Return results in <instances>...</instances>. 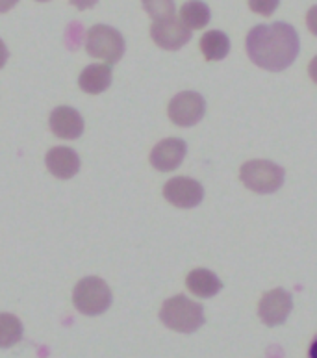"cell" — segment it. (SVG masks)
<instances>
[{
	"label": "cell",
	"mask_w": 317,
	"mask_h": 358,
	"mask_svg": "<svg viewBox=\"0 0 317 358\" xmlns=\"http://www.w3.org/2000/svg\"><path fill=\"white\" fill-rule=\"evenodd\" d=\"M188 145L178 138H167L152 149L151 164L158 171H175L186 158Z\"/></svg>",
	"instance_id": "10"
},
{
	"label": "cell",
	"mask_w": 317,
	"mask_h": 358,
	"mask_svg": "<svg viewBox=\"0 0 317 358\" xmlns=\"http://www.w3.org/2000/svg\"><path fill=\"white\" fill-rule=\"evenodd\" d=\"M308 73H310V78H312V80L317 84V56L312 59V64H310V69H308Z\"/></svg>",
	"instance_id": "24"
},
{
	"label": "cell",
	"mask_w": 317,
	"mask_h": 358,
	"mask_svg": "<svg viewBox=\"0 0 317 358\" xmlns=\"http://www.w3.org/2000/svg\"><path fill=\"white\" fill-rule=\"evenodd\" d=\"M71 4L78 8V10H89V8L97 4V0H71Z\"/></svg>",
	"instance_id": "21"
},
{
	"label": "cell",
	"mask_w": 317,
	"mask_h": 358,
	"mask_svg": "<svg viewBox=\"0 0 317 358\" xmlns=\"http://www.w3.org/2000/svg\"><path fill=\"white\" fill-rule=\"evenodd\" d=\"M308 357H310V358H317V338L312 342V345H310V351H308Z\"/></svg>",
	"instance_id": "25"
},
{
	"label": "cell",
	"mask_w": 317,
	"mask_h": 358,
	"mask_svg": "<svg viewBox=\"0 0 317 358\" xmlns=\"http://www.w3.org/2000/svg\"><path fill=\"white\" fill-rule=\"evenodd\" d=\"M299 36L295 28L286 22L260 24L247 36V54L253 64L265 71L288 69L299 54Z\"/></svg>",
	"instance_id": "1"
},
{
	"label": "cell",
	"mask_w": 317,
	"mask_h": 358,
	"mask_svg": "<svg viewBox=\"0 0 317 358\" xmlns=\"http://www.w3.org/2000/svg\"><path fill=\"white\" fill-rule=\"evenodd\" d=\"M47 167L56 178L69 180L80 171V158L69 147H54L47 152Z\"/></svg>",
	"instance_id": "12"
},
{
	"label": "cell",
	"mask_w": 317,
	"mask_h": 358,
	"mask_svg": "<svg viewBox=\"0 0 317 358\" xmlns=\"http://www.w3.org/2000/svg\"><path fill=\"white\" fill-rule=\"evenodd\" d=\"M200 50L208 62H219L230 52V39L221 30H212L200 38Z\"/></svg>",
	"instance_id": "15"
},
{
	"label": "cell",
	"mask_w": 317,
	"mask_h": 358,
	"mask_svg": "<svg viewBox=\"0 0 317 358\" xmlns=\"http://www.w3.org/2000/svg\"><path fill=\"white\" fill-rule=\"evenodd\" d=\"M19 0H0V13H6V11H10L13 6L17 4Z\"/></svg>",
	"instance_id": "23"
},
{
	"label": "cell",
	"mask_w": 317,
	"mask_h": 358,
	"mask_svg": "<svg viewBox=\"0 0 317 358\" xmlns=\"http://www.w3.org/2000/svg\"><path fill=\"white\" fill-rule=\"evenodd\" d=\"M180 21L189 30H200L210 22V8L200 0H189L180 8Z\"/></svg>",
	"instance_id": "16"
},
{
	"label": "cell",
	"mask_w": 317,
	"mask_h": 358,
	"mask_svg": "<svg viewBox=\"0 0 317 358\" xmlns=\"http://www.w3.org/2000/svg\"><path fill=\"white\" fill-rule=\"evenodd\" d=\"M291 308H293V299H291V295L286 289H271L260 301V320L264 321L267 327L282 325L288 320Z\"/></svg>",
	"instance_id": "9"
},
{
	"label": "cell",
	"mask_w": 317,
	"mask_h": 358,
	"mask_svg": "<svg viewBox=\"0 0 317 358\" xmlns=\"http://www.w3.org/2000/svg\"><path fill=\"white\" fill-rule=\"evenodd\" d=\"M8 56H10V52H8L4 41L0 39V69H2V67L6 65V62H8Z\"/></svg>",
	"instance_id": "22"
},
{
	"label": "cell",
	"mask_w": 317,
	"mask_h": 358,
	"mask_svg": "<svg viewBox=\"0 0 317 358\" xmlns=\"http://www.w3.org/2000/svg\"><path fill=\"white\" fill-rule=\"evenodd\" d=\"M141 2L154 21L175 15V0H141Z\"/></svg>",
	"instance_id": "18"
},
{
	"label": "cell",
	"mask_w": 317,
	"mask_h": 358,
	"mask_svg": "<svg viewBox=\"0 0 317 358\" xmlns=\"http://www.w3.org/2000/svg\"><path fill=\"white\" fill-rule=\"evenodd\" d=\"M160 320L171 331L189 334L205 325V308L199 303L188 299L186 295H175L163 303Z\"/></svg>",
	"instance_id": "2"
},
{
	"label": "cell",
	"mask_w": 317,
	"mask_h": 358,
	"mask_svg": "<svg viewBox=\"0 0 317 358\" xmlns=\"http://www.w3.org/2000/svg\"><path fill=\"white\" fill-rule=\"evenodd\" d=\"M280 0H249V6L254 13H260V15H273L274 10L279 8Z\"/></svg>",
	"instance_id": "19"
},
{
	"label": "cell",
	"mask_w": 317,
	"mask_h": 358,
	"mask_svg": "<svg viewBox=\"0 0 317 358\" xmlns=\"http://www.w3.org/2000/svg\"><path fill=\"white\" fill-rule=\"evenodd\" d=\"M38 2H47V0H38Z\"/></svg>",
	"instance_id": "26"
},
{
	"label": "cell",
	"mask_w": 317,
	"mask_h": 358,
	"mask_svg": "<svg viewBox=\"0 0 317 358\" xmlns=\"http://www.w3.org/2000/svg\"><path fill=\"white\" fill-rule=\"evenodd\" d=\"M113 78V71L110 64H95L89 65L86 69L82 71L80 78H78V84H80V90L89 93V95H98V93H104V91L110 87Z\"/></svg>",
	"instance_id": "13"
},
{
	"label": "cell",
	"mask_w": 317,
	"mask_h": 358,
	"mask_svg": "<svg viewBox=\"0 0 317 358\" xmlns=\"http://www.w3.org/2000/svg\"><path fill=\"white\" fill-rule=\"evenodd\" d=\"M86 50L91 58L104 59L106 64H117L124 54V39L115 28L95 24L86 36Z\"/></svg>",
	"instance_id": "5"
},
{
	"label": "cell",
	"mask_w": 317,
	"mask_h": 358,
	"mask_svg": "<svg viewBox=\"0 0 317 358\" xmlns=\"http://www.w3.org/2000/svg\"><path fill=\"white\" fill-rule=\"evenodd\" d=\"M152 41L165 50H178L191 39V30L177 17L158 19L151 28Z\"/></svg>",
	"instance_id": "7"
},
{
	"label": "cell",
	"mask_w": 317,
	"mask_h": 358,
	"mask_svg": "<svg viewBox=\"0 0 317 358\" xmlns=\"http://www.w3.org/2000/svg\"><path fill=\"white\" fill-rule=\"evenodd\" d=\"M112 289L98 277H86L75 286L73 303L84 315H101L112 305Z\"/></svg>",
	"instance_id": "3"
},
{
	"label": "cell",
	"mask_w": 317,
	"mask_h": 358,
	"mask_svg": "<svg viewBox=\"0 0 317 358\" xmlns=\"http://www.w3.org/2000/svg\"><path fill=\"white\" fill-rule=\"evenodd\" d=\"M242 182L251 192L260 195H269L282 187L284 184V169L273 162L267 160H251L243 164Z\"/></svg>",
	"instance_id": "4"
},
{
	"label": "cell",
	"mask_w": 317,
	"mask_h": 358,
	"mask_svg": "<svg viewBox=\"0 0 317 358\" xmlns=\"http://www.w3.org/2000/svg\"><path fill=\"white\" fill-rule=\"evenodd\" d=\"M186 286L197 297L208 299V297H214L215 294H219L221 288H223V282L215 277V273H212L210 269L199 268L189 273L188 278H186Z\"/></svg>",
	"instance_id": "14"
},
{
	"label": "cell",
	"mask_w": 317,
	"mask_h": 358,
	"mask_svg": "<svg viewBox=\"0 0 317 358\" xmlns=\"http://www.w3.org/2000/svg\"><path fill=\"white\" fill-rule=\"evenodd\" d=\"M50 130L61 139H76L84 134V119L75 108H54L50 113Z\"/></svg>",
	"instance_id": "11"
},
{
	"label": "cell",
	"mask_w": 317,
	"mask_h": 358,
	"mask_svg": "<svg viewBox=\"0 0 317 358\" xmlns=\"http://www.w3.org/2000/svg\"><path fill=\"white\" fill-rule=\"evenodd\" d=\"M163 197L177 208H195L205 199V189L193 178L177 177L163 186Z\"/></svg>",
	"instance_id": "8"
},
{
	"label": "cell",
	"mask_w": 317,
	"mask_h": 358,
	"mask_svg": "<svg viewBox=\"0 0 317 358\" xmlns=\"http://www.w3.org/2000/svg\"><path fill=\"white\" fill-rule=\"evenodd\" d=\"M22 340V323L13 314H0V349H8Z\"/></svg>",
	"instance_id": "17"
},
{
	"label": "cell",
	"mask_w": 317,
	"mask_h": 358,
	"mask_svg": "<svg viewBox=\"0 0 317 358\" xmlns=\"http://www.w3.org/2000/svg\"><path fill=\"white\" fill-rule=\"evenodd\" d=\"M169 119L178 127H193L205 117L206 102L200 93L182 91L169 102Z\"/></svg>",
	"instance_id": "6"
},
{
	"label": "cell",
	"mask_w": 317,
	"mask_h": 358,
	"mask_svg": "<svg viewBox=\"0 0 317 358\" xmlns=\"http://www.w3.org/2000/svg\"><path fill=\"white\" fill-rule=\"evenodd\" d=\"M307 24L308 28H310V32H312L314 36H317V6L310 8V11H308Z\"/></svg>",
	"instance_id": "20"
}]
</instances>
